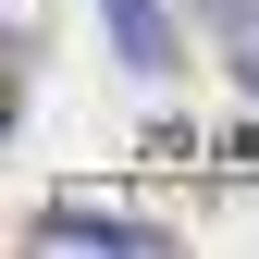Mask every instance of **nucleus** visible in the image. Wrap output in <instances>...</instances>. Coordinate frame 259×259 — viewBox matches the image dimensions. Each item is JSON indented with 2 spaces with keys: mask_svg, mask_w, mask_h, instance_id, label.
I'll return each instance as SVG.
<instances>
[{
  "mask_svg": "<svg viewBox=\"0 0 259 259\" xmlns=\"http://www.w3.org/2000/svg\"><path fill=\"white\" fill-rule=\"evenodd\" d=\"M37 247H123V259H160L173 235H160V222H123V210H50Z\"/></svg>",
  "mask_w": 259,
  "mask_h": 259,
  "instance_id": "nucleus-2",
  "label": "nucleus"
},
{
  "mask_svg": "<svg viewBox=\"0 0 259 259\" xmlns=\"http://www.w3.org/2000/svg\"><path fill=\"white\" fill-rule=\"evenodd\" d=\"M222 50H235V87L259 99V25H235V37H222Z\"/></svg>",
  "mask_w": 259,
  "mask_h": 259,
  "instance_id": "nucleus-3",
  "label": "nucleus"
},
{
  "mask_svg": "<svg viewBox=\"0 0 259 259\" xmlns=\"http://www.w3.org/2000/svg\"><path fill=\"white\" fill-rule=\"evenodd\" d=\"M99 37L123 74H173L185 62V25H173V0H99Z\"/></svg>",
  "mask_w": 259,
  "mask_h": 259,
  "instance_id": "nucleus-1",
  "label": "nucleus"
}]
</instances>
